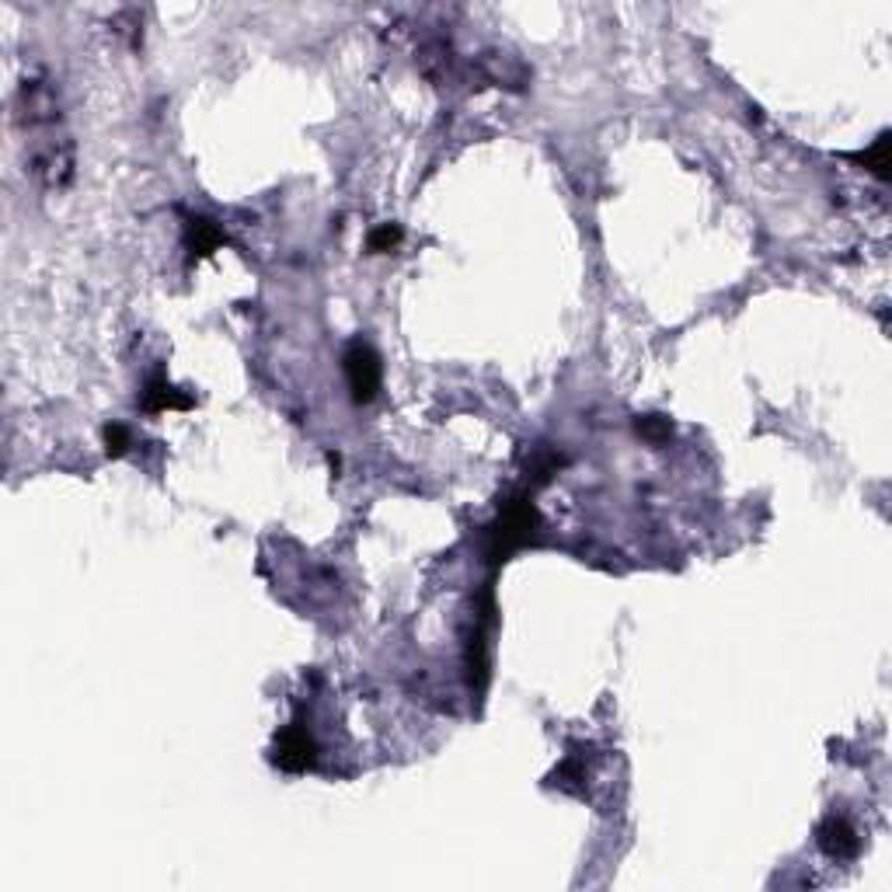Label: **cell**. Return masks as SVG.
<instances>
[{
	"mask_svg": "<svg viewBox=\"0 0 892 892\" xmlns=\"http://www.w3.org/2000/svg\"><path fill=\"white\" fill-rule=\"evenodd\" d=\"M541 527V513H537L530 495H516V499L502 502L495 523L485 530V555L488 561H506L513 551H520L523 544H530V537Z\"/></svg>",
	"mask_w": 892,
	"mask_h": 892,
	"instance_id": "1",
	"label": "cell"
},
{
	"mask_svg": "<svg viewBox=\"0 0 892 892\" xmlns=\"http://www.w3.org/2000/svg\"><path fill=\"white\" fill-rule=\"evenodd\" d=\"M342 366H345V380H349L352 398H356L359 405H366V401L377 398V391H380V356L370 349V345H363V342L349 345Z\"/></svg>",
	"mask_w": 892,
	"mask_h": 892,
	"instance_id": "2",
	"label": "cell"
},
{
	"mask_svg": "<svg viewBox=\"0 0 892 892\" xmlns=\"http://www.w3.org/2000/svg\"><path fill=\"white\" fill-rule=\"evenodd\" d=\"M314 753H318V746H314V736L307 732L304 722H290L283 732H279L276 739V764L283 767L286 774H304L314 767Z\"/></svg>",
	"mask_w": 892,
	"mask_h": 892,
	"instance_id": "3",
	"label": "cell"
},
{
	"mask_svg": "<svg viewBox=\"0 0 892 892\" xmlns=\"http://www.w3.org/2000/svg\"><path fill=\"white\" fill-rule=\"evenodd\" d=\"M816 840H819V847H823V851L830 854V858H837V861H847V858H854V854L861 851L858 830H854V826L847 823L844 816H830V819H826V823L819 826Z\"/></svg>",
	"mask_w": 892,
	"mask_h": 892,
	"instance_id": "4",
	"label": "cell"
},
{
	"mask_svg": "<svg viewBox=\"0 0 892 892\" xmlns=\"http://www.w3.org/2000/svg\"><path fill=\"white\" fill-rule=\"evenodd\" d=\"M140 405L147 408V412H182V408H192V398L178 391V387H171L164 377H154L147 387H143Z\"/></svg>",
	"mask_w": 892,
	"mask_h": 892,
	"instance_id": "5",
	"label": "cell"
},
{
	"mask_svg": "<svg viewBox=\"0 0 892 892\" xmlns=\"http://www.w3.org/2000/svg\"><path fill=\"white\" fill-rule=\"evenodd\" d=\"M223 244V230L206 217H189L185 220V248L192 251V258L213 255Z\"/></svg>",
	"mask_w": 892,
	"mask_h": 892,
	"instance_id": "6",
	"label": "cell"
},
{
	"mask_svg": "<svg viewBox=\"0 0 892 892\" xmlns=\"http://www.w3.org/2000/svg\"><path fill=\"white\" fill-rule=\"evenodd\" d=\"M858 161L868 164V171H872L875 178H886V171H889V136L882 133L879 140L872 143V150H865Z\"/></svg>",
	"mask_w": 892,
	"mask_h": 892,
	"instance_id": "7",
	"label": "cell"
},
{
	"mask_svg": "<svg viewBox=\"0 0 892 892\" xmlns=\"http://www.w3.org/2000/svg\"><path fill=\"white\" fill-rule=\"evenodd\" d=\"M129 446H133V436H129L126 426H119V422L105 426V453L109 457H122V453H129Z\"/></svg>",
	"mask_w": 892,
	"mask_h": 892,
	"instance_id": "8",
	"label": "cell"
},
{
	"mask_svg": "<svg viewBox=\"0 0 892 892\" xmlns=\"http://www.w3.org/2000/svg\"><path fill=\"white\" fill-rule=\"evenodd\" d=\"M638 433H642L649 443H663V440H669L673 426H669V419H663V415H645V419H638Z\"/></svg>",
	"mask_w": 892,
	"mask_h": 892,
	"instance_id": "9",
	"label": "cell"
},
{
	"mask_svg": "<svg viewBox=\"0 0 892 892\" xmlns=\"http://www.w3.org/2000/svg\"><path fill=\"white\" fill-rule=\"evenodd\" d=\"M401 244V227L398 223H384L370 234V251H391Z\"/></svg>",
	"mask_w": 892,
	"mask_h": 892,
	"instance_id": "10",
	"label": "cell"
}]
</instances>
